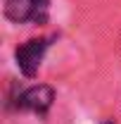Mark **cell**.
I'll return each instance as SVG.
<instances>
[{"instance_id": "cell-2", "label": "cell", "mask_w": 121, "mask_h": 124, "mask_svg": "<svg viewBox=\"0 0 121 124\" xmlns=\"http://www.w3.org/2000/svg\"><path fill=\"white\" fill-rule=\"evenodd\" d=\"M50 41L52 38H33L29 43L17 48V64L21 69L24 77H36L38 74V67H40V60L45 55V50L50 48Z\"/></svg>"}, {"instance_id": "cell-3", "label": "cell", "mask_w": 121, "mask_h": 124, "mask_svg": "<svg viewBox=\"0 0 121 124\" xmlns=\"http://www.w3.org/2000/svg\"><path fill=\"white\" fill-rule=\"evenodd\" d=\"M52 100H55V91L45 84H38V86H31L24 93H19L17 110H29V112H36V115H45L52 105Z\"/></svg>"}, {"instance_id": "cell-1", "label": "cell", "mask_w": 121, "mask_h": 124, "mask_svg": "<svg viewBox=\"0 0 121 124\" xmlns=\"http://www.w3.org/2000/svg\"><path fill=\"white\" fill-rule=\"evenodd\" d=\"M50 0H5V15L12 22L45 24Z\"/></svg>"}, {"instance_id": "cell-4", "label": "cell", "mask_w": 121, "mask_h": 124, "mask_svg": "<svg viewBox=\"0 0 121 124\" xmlns=\"http://www.w3.org/2000/svg\"><path fill=\"white\" fill-rule=\"evenodd\" d=\"M102 124H114V122H102Z\"/></svg>"}]
</instances>
